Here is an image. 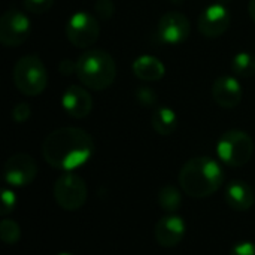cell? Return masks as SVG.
<instances>
[{
  "label": "cell",
  "mask_w": 255,
  "mask_h": 255,
  "mask_svg": "<svg viewBox=\"0 0 255 255\" xmlns=\"http://www.w3.org/2000/svg\"><path fill=\"white\" fill-rule=\"evenodd\" d=\"M76 76L90 90H106L117 78L115 60L105 49H85L76 60Z\"/></svg>",
  "instance_id": "3"
},
{
  "label": "cell",
  "mask_w": 255,
  "mask_h": 255,
  "mask_svg": "<svg viewBox=\"0 0 255 255\" xmlns=\"http://www.w3.org/2000/svg\"><path fill=\"white\" fill-rule=\"evenodd\" d=\"M66 36L79 49L91 48L100 36V25L96 15L84 10L75 12L66 24Z\"/></svg>",
  "instance_id": "7"
},
{
  "label": "cell",
  "mask_w": 255,
  "mask_h": 255,
  "mask_svg": "<svg viewBox=\"0 0 255 255\" xmlns=\"http://www.w3.org/2000/svg\"><path fill=\"white\" fill-rule=\"evenodd\" d=\"M52 193L55 203L67 212H76L84 208L88 197L85 181L73 172L61 173L54 182Z\"/></svg>",
  "instance_id": "6"
},
{
  "label": "cell",
  "mask_w": 255,
  "mask_h": 255,
  "mask_svg": "<svg viewBox=\"0 0 255 255\" xmlns=\"http://www.w3.org/2000/svg\"><path fill=\"white\" fill-rule=\"evenodd\" d=\"M16 206V196L12 190L4 188L1 191V205H0V214L1 217H7L9 214L13 212Z\"/></svg>",
  "instance_id": "23"
},
{
  "label": "cell",
  "mask_w": 255,
  "mask_h": 255,
  "mask_svg": "<svg viewBox=\"0 0 255 255\" xmlns=\"http://www.w3.org/2000/svg\"><path fill=\"white\" fill-rule=\"evenodd\" d=\"M226 203L230 209L238 212L250 211L255 203V196L253 188L245 181H230L224 191Z\"/></svg>",
  "instance_id": "15"
},
{
  "label": "cell",
  "mask_w": 255,
  "mask_h": 255,
  "mask_svg": "<svg viewBox=\"0 0 255 255\" xmlns=\"http://www.w3.org/2000/svg\"><path fill=\"white\" fill-rule=\"evenodd\" d=\"M55 0H22V6L27 12L42 15L54 6Z\"/></svg>",
  "instance_id": "21"
},
{
  "label": "cell",
  "mask_w": 255,
  "mask_h": 255,
  "mask_svg": "<svg viewBox=\"0 0 255 255\" xmlns=\"http://www.w3.org/2000/svg\"><path fill=\"white\" fill-rule=\"evenodd\" d=\"M131 70L136 78H139L140 81H145V82L160 81L166 73V67L163 64V61L158 57L149 55V54L137 57L131 64Z\"/></svg>",
  "instance_id": "16"
},
{
  "label": "cell",
  "mask_w": 255,
  "mask_h": 255,
  "mask_svg": "<svg viewBox=\"0 0 255 255\" xmlns=\"http://www.w3.org/2000/svg\"><path fill=\"white\" fill-rule=\"evenodd\" d=\"M232 70L236 76L251 78L255 75V55L251 52H238L232 60Z\"/></svg>",
  "instance_id": "19"
},
{
  "label": "cell",
  "mask_w": 255,
  "mask_h": 255,
  "mask_svg": "<svg viewBox=\"0 0 255 255\" xmlns=\"http://www.w3.org/2000/svg\"><path fill=\"white\" fill-rule=\"evenodd\" d=\"M13 84L24 96H39L48 85V72L37 55L21 57L13 67Z\"/></svg>",
  "instance_id": "4"
},
{
  "label": "cell",
  "mask_w": 255,
  "mask_h": 255,
  "mask_svg": "<svg viewBox=\"0 0 255 255\" xmlns=\"http://www.w3.org/2000/svg\"><path fill=\"white\" fill-rule=\"evenodd\" d=\"M115 12V6L112 3V0H96L94 3V15L102 19V21H108L112 18Z\"/></svg>",
  "instance_id": "22"
},
{
  "label": "cell",
  "mask_w": 255,
  "mask_h": 255,
  "mask_svg": "<svg viewBox=\"0 0 255 255\" xmlns=\"http://www.w3.org/2000/svg\"><path fill=\"white\" fill-rule=\"evenodd\" d=\"M57 255H73V254H70V253H60V254H57Z\"/></svg>",
  "instance_id": "30"
},
{
  "label": "cell",
  "mask_w": 255,
  "mask_h": 255,
  "mask_svg": "<svg viewBox=\"0 0 255 255\" xmlns=\"http://www.w3.org/2000/svg\"><path fill=\"white\" fill-rule=\"evenodd\" d=\"M253 154V137L244 130H229L217 143V155L229 167H242L248 164Z\"/></svg>",
  "instance_id": "5"
},
{
  "label": "cell",
  "mask_w": 255,
  "mask_h": 255,
  "mask_svg": "<svg viewBox=\"0 0 255 255\" xmlns=\"http://www.w3.org/2000/svg\"><path fill=\"white\" fill-rule=\"evenodd\" d=\"M248 13L251 16V19L255 22V0H250V3H248Z\"/></svg>",
  "instance_id": "28"
},
{
  "label": "cell",
  "mask_w": 255,
  "mask_h": 255,
  "mask_svg": "<svg viewBox=\"0 0 255 255\" xmlns=\"http://www.w3.org/2000/svg\"><path fill=\"white\" fill-rule=\"evenodd\" d=\"M232 0H218V3H223V4H226V3H230Z\"/></svg>",
  "instance_id": "29"
},
{
  "label": "cell",
  "mask_w": 255,
  "mask_h": 255,
  "mask_svg": "<svg viewBox=\"0 0 255 255\" xmlns=\"http://www.w3.org/2000/svg\"><path fill=\"white\" fill-rule=\"evenodd\" d=\"M94 152L93 137L78 127H61L51 131L42 143L43 160L54 169L73 172L84 166Z\"/></svg>",
  "instance_id": "1"
},
{
  "label": "cell",
  "mask_w": 255,
  "mask_h": 255,
  "mask_svg": "<svg viewBox=\"0 0 255 255\" xmlns=\"http://www.w3.org/2000/svg\"><path fill=\"white\" fill-rule=\"evenodd\" d=\"M230 12L229 7L223 3H212L206 6L197 21V27L200 34L208 39L223 36L230 27Z\"/></svg>",
  "instance_id": "10"
},
{
  "label": "cell",
  "mask_w": 255,
  "mask_h": 255,
  "mask_svg": "<svg viewBox=\"0 0 255 255\" xmlns=\"http://www.w3.org/2000/svg\"><path fill=\"white\" fill-rule=\"evenodd\" d=\"M31 33L30 19L18 9L6 10L0 18V42L4 46L15 48L22 45Z\"/></svg>",
  "instance_id": "8"
},
{
  "label": "cell",
  "mask_w": 255,
  "mask_h": 255,
  "mask_svg": "<svg viewBox=\"0 0 255 255\" xmlns=\"http://www.w3.org/2000/svg\"><path fill=\"white\" fill-rule=\"evenodd\" d=\"M0 239L6 245H15L21 239V227L15 220L3 218L0 223Z\"/></svg>",
  "instance_id": "20"
},
{
  "label": "cell",
  "mask_w": 255,
  "mask_h": 255,
  "mask_svg": "<svg viewBox=\"0 0 255 255\" xmlns=\"http://www.w3.org/2000/svg\"><path fill=\"white\" fill-rule=\"evenodd\" d=\"M229 255H255V244L250 241L238 242L232 247Z\"/></svg>",
  "instance_id": "26"
},
{
  "label": "cell",
  "mask_w": 255,
  "mask_h": 255,
  "mask_svg": "<svg viewBox=\"0 0 255 255\" xmlns=\"http://www.w3.org/2000/svg\"><path fill=\"white\" fill-rule=\"evenodd\" d=\"M179 188L191 199H206L218 191L224 182V172L218 161L211 157L188 160L178 176Z\"/></svg>",
  "instance_id": "2"
},
{
  "label": "cell",
  "mask_w": 255,
  "mask_h": 255,
  "mask_svg": "<svg viewBox=\"0 0 255 255\" xmlns=\"http://www.w3.org/2000/svg\"><path fill=\"white\" fill-rule=\"evenodd\" d=\"M187 226L182 217L175 214H167L160 218L154 227V238L157 244L163 248H175L185 238Z\"/></svg>",
  "instance_id": "12"
},
{
  "label": "cell",
  "mask_w": 255,
  "mask_h": 255,
  "mask_svg": "<svg viewBox=\"0 0 255 255\" xmlns=\"http://www.w3.org/2000/svg\"><path fill=\"white\" fill-rule=\"evenodd\" d=\"M58 70H60L63 75H66V76H69V75H72V73H76V63H72L70 60L64 58V60L60 61Z\"/></svg>",
  "instance_id": "27"
},
{
  "label": "cell",
  "mask_w": 255,
  "mask_h": 255,
  "mask_svg": "<svg viewBox=\"0 0 255 255\" xmlns=\"http://www.w3.org/2000/svg\"><path fill=\"white\" fill-rule=\"evenodd\" d=\"M152 128L160 136H170L178 128V115L172 108L158 106L154 109L151 117Z\"/></svg>",
  "instance_id": "17"
},
{
  "label": "cell",
  "mask_w": 255,
  "mask_h": 255,
  "mask_svg": "<svg viewBox=\"0 0 255 255\" xmlns=\"http://www.w3.org/2000/svg\"><path fill=\"white\" fill-rule=\"evenodd\" d=\"M31 115V109L28 103H18L13 109H12V118L15 123H25Z\"/></svg>",
  "instance_id": "25"
},
{
  "label": "cell",
  "mask_w": 255,
  "mask_h": 255,
  "mask_svg": "<svg viewBox=\"0 0 255 255\" xmlns=\"http://www.w3.org/2000/svg\"><path fill=\"white\" fill-rule=\"evenodd\" d=\"M61 106L72 118H85L93 109V97L87 91V87L73 84L66 88L61 96Z\"/></svg>",
  "instance_id": "13"
},
{
  "label": "cell",
  "mask_w": 255,
  "mask_h": 255,
  "mask_svg": "<svg viewBox=\"0 0 255 255\" xmlns=\"http://www.w3.org/2000/svg\"><path fill=\"white\" fill-rule=\"evenodd\" d=\"M191 24L188 18L181 12H166L157 25V36L163 43L179 45L190 37Z\"/></svg>",
  "instance_id": "11"
},
{
  "label": "cell",
  "mask_w": 255,
  "mask_h": 255,
  "mask_svg": "<svg viewBox=\"0 0 255 255\" xmlns=\"http://www.w3.org/2000/svg\"><path fill=\"white\" fill-rule=\"evenodd\" d=\"M182 193L184 191L181 188H178L176 185H172V184L161 187L157 194L160 208L167 214H175L182 205Z\"/></svg>",
  "instance_id": "18"
},
{
  "label": "cell",
  "mask_w": 255,
  "mask_h": 255,
  "mask_svg": "<svg viewBox=\"0 0 255 255\" xmlns=\"http://www.w3.org/2000/svg\"><path fill=\"white\" fill-rule=\"evenodd\" d=\"M136 100L142 106H146V108L155 106V103H157V93L152 88H149V87H140L136 91Z\"/></svg>",
  "instance_id": "24"
},
{
  "label": "cell",
  "mask_w": 255,
  "mask_h": 255,
  "mask_svg": "<svg viewBox=\"0 0 255 255\" xmlns=\"http://www.w3.org/2000/svg\"><path fill=\"white\" fill-rule=\"evenodd\" d=\"M242 87L235 76L223 75L212 84V97L217 105L226 109L236 108L242 100Z\"/></svg>",
  "instance_id": "14"
},
{
  "label": "cell",
  "mask_w": 255,
  "mask_h": 255,
  "mask_svg": "<svg viewBox=\"0 0 255 255\" xmlns=\"http://www.w3.org/2000/svg\"><path fill=\"white\" fill-rule=\"evenodd\" d=\"M37 176V164L28 154H15L7 158L3 169V178L13 188L28 187Z\"/></svg>",
  "instance_id": "9"
}]
</instances>
